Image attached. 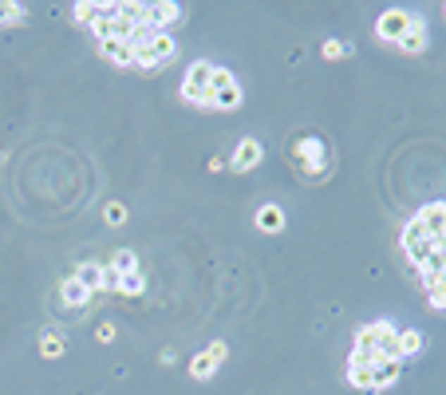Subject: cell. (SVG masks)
Instances as JSON below:
<instances>
[{"label": "cell", "mask_w": 446, "mask_h": 395, "mask_svg": "<svg viewBox=\"0 0 446 395\" xmlns=\"http://www.w3.org/2000/svg\"><path fill=\"white\" fill-rule=\"evenodd\" d=\"M209 79H213V63H206V59L190 63L186 79H182V99H186V103H198V107H213Z\"/></svg>", "instance_id": "obj_1"}, {"label": "cell", "mask_w": 446, "mask_h": 395, "mask_svg": "<svg viewBox=\"0 0 446 395\" xmlns=\"http://www.w3.org/2000/svg\"><path fill=\"white\" fill-rule=\"evenodd\" d=\"M292 162H297V170L304 178H320L328 170V150H324V142H320L316 135L297 138V147H292Z\"/></svg>", "instance_id": "obj_2"}, {"label": "cell", "mask_w": 446, "mask_h": 395, "mask_svg": "<svg viewBox=\"0 0 446 395\" xmlns=\"http://www.w3.org/2000/svg\"><path fill=\"white\" fill-rule=\"evenodd\" d=\"M174 36L170 32H154V40L150 44H142V48H135V68L142 71H154V68H166L170 59H174Z\"/></svg>", "instance_id": "obj_3"}, {"label": "cell", "mask_w": 446, "mask_h": 395, "mask_svg": "<svg viewBox=\"0 0 446 395\" xmlns=\"http://www.w3.org/2000/svg\"><path fill=\"white\" fill-rule=\"evenodd\" d=\"M225 356H229V344H225V340H213L202 356L190 360V375H194V379H209V375L225 364Z\"/></svg>", "instance_id": "obj_4"}, {"label": "cell", "mask_w": 446, "mask_h": 395, "mask_svg": "<svg viewBox=\"0 0 446 395\" xmlns=\"http://www.w3.org/2000/svg\"><path fill=\"white\" fill-rule=\"evenodd\" d=\"M411 12L407 8H387L383 16H379V24H376V36L379 40H387V44H399V40L407 36V28H411Z\"/></svg>", "instance_id": "obj_5"}, {"label": "cell", "mask_w": 446, "mask_h": 395, "mask_svg": "<svg viewBox=\"0 0 446 395\" xmlns=\"http://www.w3.org/2000/svg\"><path fill=\"white\" fill-rule=\"evenodd\" d=\"M419 221L426 226V237L438 245L442 233H446V202H430V206H423L419 209Z\"/></svg>", "instance_id": "obj_6"}, {"label": "cell", "mask_w": 446, "mask_h": 395, "mask_svg": "<svg viewBox=\"0 0 446 395\" xmlns=\"http://www.w3.org/2000/svg\"><path fill=\"white\" fill-rule=\"evenodd\" d=\"M376 328V352L379 360H399V328L395 324H387V320H379Z\"/></svg>", "instance_id": "obj_7"}, {"label": "cell", "mask_w": 446, "mask_h": 395, "mask_svg": "<svg viewBox=\"0 0 446 395\" xmlns=\"http://www.w3.org/2000/svg\"><path fill=\"white\" fill-rule=\"evenodd\" d=\"M178 16H182V8L178 4H170V0H162V4H147V28H154V32H166Z\"/></svg>", "instance_id": "obj_8"}, {"label": "cell", "mask_w": 446, "mask_h": 395, "mask_svg": "<svg viewBox=\"0 0 446 395\" xmlns=\"http://www.w3.org/2000/svg\"><path fill=\"white\" fill-rule=\"evenodd\" d=\"M261 154H265V150H261L257 138H241V142H237V154H233V162H229V166L245 174V170H253L261 162Z\"/></svg>", "instance_id": "obj_9"}, {"label": "cell", "mask_w": 446, "mask_h": 395, "mask_svg": "<svg viewBox=\"0 0 446 395\" xmlns=\"http://www.w3.org/2000/svg\"><path fill=\"white\" fill-rule=\"evenodd\" d=\"M99 51L115 63V68H135V48H130L127 40H103Z\"/></svg>", "instance_id": "obj_10"}, {"label": "cell", "mask_w": 446, "mask_h": 395, "mask_svg": "<svg viewBox=\"0 0 446 395\" xmlns=\"http://www.w3.org/2000/svg\"><path fill=\"white\" fill-rule=\"evenodd\" d=\"M399 48H403V51H411V56H419V51L426 48V24H423L419 16L411 20V28H407V36L399 40Z\"/></svg>", "instance_id": "obj_11"}, {"label": "cell", "mask_w": 446, "mask_h": 395, "mask_svg": "<svg viewBox=\"0 0 446 395\" xmlns=\"http://www.w3.org/2000/svg\"><path fill=\"white\" fill-rule=\"evenodd\" d=\"M75 281H80L91 296H95L103 288V265H95V261H83V265L75 269Z\"/></svg>", "instance_id": "obj_12"}, {"label": "cell", "mask_w": 446, "mask_h": 395, "mask_svg": "<svg viewBox=\"0 0 446 395\" xmlns=\"http://www.w3.org/2000/svg\"><path fill=\"white\" fill-rule=\"evenodd\" d=\"M257 226L265 229V233H277V229H285V209L273 206V202H268V206H261L257 209Z\"/></svg>", "instance_id": "obj_13"}, {"label": "cell", "mask_w": 446, "mask_h": 395, "mask_svg": "<svg viewBox=\"0 0 446 395\" xmlns=\"http://www.w3.org/2000/svg\"><path fill=\"white\" fill-rule=\"evenodd\" d=\"M399 372H403V360H379L376 364V391H383V387L395 384Z\"/></svg>", "instance_id": "obj_14"}, {"label": "cell", "mask_w": 446, "mask_h": 395, "mask_svg": "<svg viewBox=\"0 0 446 395\" xmlns=\"http://www.w3.org/2000/svg\"><path fill=\"white\" fill-rule=\"evenodd\" d=\"M423 352V332L415 328H399V360H411V356Z\"/></svg>", "instance_id": "obj_15"}, {"label": "cell", "mask_w": 446, "mask_h": 395, "mask_svg": "<svg viewBox=\"0 0 446 395\" xmlns=\"http://www.w3.org/2000/svg\"><path fill=\"white\" fill-rule=\"evenodd\" d=\"M347 379H352L359 391H376V367L371 364H347Z\"/></svg>", "instance_id": "obj_16"}, {"label": "cell", "mask_w": 446, "mask_h": 395, "mask_svg": "<svg viewBox=\"0 0 446 395\" xmlns=\"http://www.w3.org/2000/svg\"><path fill=\"white\" fill-rule=\"evenodd\" d=\"M91 300V293L75 281V276H63V305H71V308H83Z\"/></svg>", "instance_id": "obj_17"}, {"label": "cell", "mask_w": 446, "mask_h": 395, "mask_svg": "<svg viewBox=\"0 0 446 395\" xmlns=\"http://www.w3.org/2000/svg\"><path fill=\"white\" fill-rule=\"evenodd\" d=\"M213 107H218V111H233V107H241V87H237V83H233V87L213 91Z\"/></svg>", "instance_id": "obj_18"}, {"label": "cell", "mask_w": 446, "mask_h": 395, "mask_svg": "<svg viewBox=\"0 0 446 395\" xmlns=\"http://www.w3.org/2000/svg\"><path fill=\"white\" fill-rule=\"evenodd\" d=\"M40 352L48 356V360H60L63 356V336L56 332V328H48V332L40 336Z\"/></svg>", "instance_id": "obj_19"}, {"label": "cell", "mask_w": 446, "mask_h": 395, "mask_svg": "<svg viewBox=\"0 0 446 395\" xmlns=\"http://www.w3.org/2000/svg\"><path fill=\"white\" fill-rule=\"evenodd\" d=\"M99 16H103V4H91V0H80V4H75V20L87 24V28H95Z\"/></svg>", "instance_id": "obj_20"}, {"label": "cell", "mask_w": 446, "mask_h": 395, "mask_svg": "<svg viewBox=\"0 0 446 395\" xmlns=\"http://www.w3.org/2000/svg\"><path fill=\"white\" fill-rule=\"evenodd\" d=\"M419 241H426V226L419 221V214H415V217H411V221L403 226V249L419 245Z\"/></svg>", "instance_id": "obj_21"}, {"label": "cell", "mask_w": 446, "mask_h": 395, "mask_svg": "<svg viewBox=\"0 0 446 395\" xmlns=\"http://www.w3.org/2000/svg\"><path fill=\"white\" fill-rule=\"evenodd\" d=\"M111 269H119L123 276H127V273H139V257L130 253V249H119V253L111 257Z\"/></svg>", "instance_id": "obj_22"}, {"label": "cell", "mask_w": 446, "mask_h": 395, "mask_svg": "<svg viewBox=\"0 0 446 395\" xmlns=\"http://www.w3.org/2000/svg\"><path fill=\"white\" fill-rule=\"evenodd\" d=\"M435 241H430V237H426V241H419V245H411V249H407V257H411V265H426V257H430V253H435Z\"/></svg>", "instance_id": "obj_23"}, {"label": "cell", "mask_w": 446, "mask_h": 395, "mask_svg": "<svg viewBox=\"0 0 446 395\" xmlns=\"http://www.w3.org/2000/svg\"><path fill=\"white\" fill-rule=\"evenodd\" d=\"M423 288H426V300L435 308H446V285L442 281H423Z\"/></svg>", "instance_id": "obj_24"}, {"label": "cell", "mask_w": 446, "mask_h": 395, "mask_svg": "<svg viewBox=\"0 0 446 395\" xmlns=\"http://www.w3.org/2000/svg\"><path fill=\"white\" fill-rule=\"evenodd\" d=\"M20 20H24V4H0V28L20 24Z\"/></svg>", "instance_id": "obj_25"}, {"label": "cell", "mask_w": 446, "mask_h": 395, "mask_svg": "<svg viewBox=\"0 0 446 395\" xmlns=\"http://www.w3.org/2000/svg\"><path fill=\"white\" fill-rule=\"evenodd\" d=\"M103 217H107V226H123V221H127V206H123V202H107Z\"/></svg>", "instance_id": "obj_26"}, {"label": "cell", "mask_w": 446, "mask_h": 395, "mask_svg": "<svg viewBox=\"0 0 446 395\" xmlns=\"http://www.w3.org/2000/svg\"><path fill=\"white\" fill-rule=\"evenodd\" d=\"M237 79H233V71L225 68H213V79H209V91H221V87H233Z\"/></svg>", "instance_id": "obj_27"}, {"label": "cell", "mask_w": 446, "mask_h": 395, "mask_svg": "<svg viewBox=\"0 0 446 395\" xmlns=\"http://www.w3.org/2000/svg\"><path fill=\"white\" fill-rule=\"evenodd\" d=\"M103 288H111V293H119V288H123V273H119V269L103 265Z\"/></svg>", "instance_id": "obj_28"}, {"label": "cell", "mask_w": 446, "mask_h": 395, "mask_svg": "<svg viewBox=\"0 0 446 395\" xmlns=\"http://www.w3.org/2000/svg\"><path fill=\"white\" fill-rule=\"evenodd\" d=\"M344 51H352V44H340V40L324 44V59H344Z\"/></svg>", "instance_id": "obj_29"}, {"label": "cell", "mask_w": 446, "mask_h": 395, "mask_svg": "<svg viewBox=\"0 0 446 395\" xmlns=\"http://www.w3.org/2000/svg\"><path fill=\"white\" fill-rule=\"evenodd\" d=\"M119 293H142V276L139 273H127V276H123V288H119Z\"/></svg>", "instance_id": "obj_30"}, {"label": "cell", "mask_w": 446, "mask_h": 395, "mask_svg": "<svg viewBox=\"0 0 446 395\" xmlns=\"http://www.w3.org/2000/svg\"><path fill=\"white\" fill-rule=\"evenodd\" d=\"M99 340L107 344V340H115V324H99Z\"/></svg>", "instance_id": "obj_31"}]
</instances>
